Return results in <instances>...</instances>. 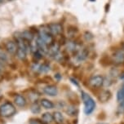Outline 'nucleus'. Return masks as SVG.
I'll return each instance as SVG.
<instances>
[{
	"instance_id": "f257e3e1",
	"label": "nucleus",
	"mask_w": 124,
	"mask_h": 124,
	"mask_svg": "<svg viewBox=\"0 0 124 124\" xmlns=\"http://www.w3.org/2000/svg\"><path fill=\"white\" fill-rule=\"evenodd\" d=\"M82 98H83L84 106H85L84 112L87 115H89L94 111L95 108H96V102L89 95L84 92H82Z\"/></svg>"
},
{
	"instance_id": "f03ea898",
	"label": "nucleus",
	"mask_w": 124,
	"mask_h": 124,
	"mask_svg": "<svg viewBox=\"0 0 124 124\" xmlns=\"http://www.w3.org/2000/svg\"><path fill=\"white\" fill-rule=\"evenodd\" d=\"M16 113V108L12 103L7 102L0 106V115L3 117H11Z\"/></svg>"
},
{
	"instance_id": "7ed1b4c3",
	"label": "nucleus",
	"mask_w": 124,
	"mask_h": 124,
	"mask_svg": "<svg viewBox=\"0 0 124 124\" xmlns=\"http://www.w3.org/2000/svg\"><path fill=\"white\" fill-rule=\"evenodd\" d=\"M38 38H39V39L43 42H44L47 46L52 44L53 37L48 29L43 28V29H42V30H40V31H39V37Z\"/></svg>"
},
{
	"instance_id": "20e7f679",
	"label": "nucleus",
	"mask_w": 124,
	"mask_h": 124,
	"mask_svg": "<svg viewBox=\"0 0 124 124\" xmlns=\"http://www.w3.org/2000/svg\"><path fill=\"white\" fill-rule=\"evenodd\" d=\"M48 30H49L52 35L56 36V35H60L62 34V32H63V26L60 23H52L48 25Z\"/></svg>"
},
{
	"instance_id": "39448f33",
	"label": "nucleus",
	"mask_w": 124,
	"mask_h": 124,
	"mask_svg": "<svg viewBox=\"0 0 124 124\" xmlns=\"http://www.w3.org/2000/svg\"><path fill=\"white\" fill-rule=\"evenodd\" d=\"M89 83L93 87H100L103 85L104 78L101 75H96V76L91 78Z\"/></svg>"
},
{
	"instance_id": "423d86ee",
	"label": "nucleus",
	"mask_w": 124,
	"mask_h": 124,
	"mask_svg": "<svg viewBox=\"0 0 124 124\" xmlns=\"http://www.w3.org/2000/svg\"><path fill=\"white\" fill-rule=\"evenodd\" d=\"M88 54H89V51H88L87 48H85V47L81 48V49H79L77 52L76 60L79 62L85 61V60L87 58Z\"/></svg>"
},
{
	"instance_id": "0eeeda50",
	"label": "nucleus",
	"mask_w": 124,
	"mask_h": 124,
	"mask_svg": "<svg viewBox=\"0 0 124 124\" xmlns=\"http://www.w3.org/2000/svg\"><path fill=\"white\" fill-rule=\"evenodd\" d=\"M113 60H114V62L116 64V65L123 64L124 62V53L120 50L116 51V52L114 53Z\"/></svg>"
},
{
	"instance_id": "6e6552de",
	"label": "nucleus",
	"mask_w": 124,
	"mask_h": 124,
	"mask_svg": "<svg viewBox=\"0 0 124 124\" xmlns=\"http://www.w3.org/2000/svg\"><path fill=\"white\" fill-rule=\"evenodd\" d=\"M6 50L9 54L15 55L17 52V44L13 41H8L5 45Z\"/></svg>"
},
{
	"instance_id": "1a4fd4ad",
	"label": "nucleus",
	"mask_w": 124,
	"mask_h": 124,
	"mask_svg": "<svg viewBox=\"0 0 124 124\" xmlns=\"http://www.w3.org/2000/svg\"><path fill=\"white\" fill-rule=\"evenodd\" d=\"M43 92L45 93L46 95H47V96H55L57 95L58 91H57V88L55 87V86L49 85V86H46V87L43 88Z\"/></svg>"
},
{
	"instance_id": "9d476101",
	"label": "nucleus",
	"mask_w": 124,
	"mask_h": 124,
	"mask_svg": "<svg viewBox=\"0 0 124 124\" xmlns=\"http://www.w3.org/2000/svg\"><path fill=\"white\" fill-rule=\"evenodd\" d=\"M60 52V46L58 43H52L48 47L47 54H49L51 56L55 57Z\"/></svg>"
},
{
	"instance_id": "9b49d317",
	"label": "nucleus",
	"mask_w": 124,
	"mask_h": 124,
	"mask_svg": "<svg viewBox=\"0 0 124 124\" xmlns=\"http://www.w3.org/2000/svg\"><path fill=\"white\" fill-rule=\"evenodd\" d=\"M21 36L24 40L27 41V42H32L34 39V34L31 32L30 30H25L21 34Z\"/></svg>"
},
{
	"instance_id": "f8f14e48",
	"label": "nucleus",
	"mask_w": 124,
	"mask_h": 124,
	"mask_svg": "<svg viewBox=\"0 0 124 124\" xmlns=\"http://www.w3.org/2000/svg\"><path fill=\"white\" fill-rule=\"evenodd\" d=\"M14 101H15L16 105L17 106H19V107H24V106H25L26 105V100L25 97L23 96H21V95H17V96L15 97Z\"/></svg>"
},
{
	"instance_id": "ddd939ff",
	"label": "nucleus",
	"mask_w": 124,
	"mask_h": 124,
	"mask_svg": "<svg viewBox=\"0 0 124 124\" xmlns=\"http://www.w3.org/2000/svg\"><path fill=\"white\" fill-rule=\"evenodd\" d=\"M53 119L58 124H62L64 123V116L61 112L56 111L53 114Z\"/></svg>"
},
{
	"instance_id": "4468645a",
	"label": "nucleus",
	"mask_w": 124,
	"mask_h": 124,
	"mask_svg": "<svg viewBox=\"0 0 124 124\" xmlns=\"http://www.w3.org/2000/svg\"><path fill=\"white\" fill-rule=\"evenodd\" d=\"M42 120L45 123H51L54 121L53 119V114H50V113H45L42 115Z\"/></svg>"
},
{
	"instance_id": "2eb2a0df",
	"label": "nucleus",
	"mask_w": 124,
	"mask_h": 124,
	"mask_svg": "<svg viewBox=\"0 0 124 124\" xmlns=\"http://www.w3.org/2000/svg\"><path fill=\"white\" fill-rule=\"evenodd\" d=\"M41 105L43 106V108H46V109H51V108H54V105L52 101H50L49 100H46V99H43L41 100Z\"/></svg>"
},
{
	"instance_id": "dca6fc26",
	"label": "nucleus",
	"mask_w": 124,
	"mask_h": 124,
	"mask_svg": "<svg viewBox=\"0 0 124 124\" xmlns=\"http://www.w3.org/2000/svg\"><path fill=\"white\" fill-rule=\"evenodd\" d=\"M110 96H111L110 92H108V91H105V92H103L101 94V96H100V99H101V101L105 102V101H107L110 98Z\"/></svg>"
},
{
	"instance_id": "f3484780",
	"label": "nucleus",
	"mask_w": 124,
	"mask_h": 124,
	"mask_svg": "<svg viewBox=\"0 0 124 124\" xmlns=\"http://www.w3.org/2000/svg\"><path fill=\"white\" fill-rule=\"evenodd\" d=\"M66 47L69 51L70 52H74L75 50L77 49V45L73 41H69L67 43H66Z\"/></svg>"
},
{
	"instance_id": "a211bd4d",
	"label": "nucleus",
	"mask_w": 124,
	"mask_h": 124,
	"mask_svg": "<svg viewBox=\"0 0 124 124\" xmlns=\"http://www.w3.org/2000/svg\"><path fill=\"white\" fill-rule=\"evenodd\" d=\"M0 60L4 61V62H6L8 60V54H7L3 49H1V48H0Z\"/></svg>"
},
{
	"instance_id": "6ab92c4d",
	"label": "nucleus",
	"mask_w": 124,
	"mask_h": 124,
	"mask_svg": "<svg viewBox=\"0 0 124 124\" xmlns=\"http://www.w3.org/2000/svg\"><path fill=\"white\" fill-rule=\"evenodd\" d=\"M117 99H118V101L119 103L124 102V94L122 92L121 89H119L118 93H117Z\"/></svg>"
},
{
	"instance_id": "aec40b11",
	"label": "nucleus",
	"mask_w": 124,
	"mask_h": 124,
	"mask_svg": "<svg viewBox=\"0 0 124 124\" xmlns=\"http://www.w3.org/2000/svg\"><path fill=\"white\" fill-rule=\"evenodd\" d=\"M40 110L41 108L38 104H34V105L31 106V111L34 113V114H39L40 112Z\"/></svg>"
},
{
	"instance_id": "412c9836",
	"label": "nucleus",
	"mask_w": 124,
	"mask_h": 124,
	"mask_svg": "<svg viewBox=\"0 0 124 124\" xmlns=\"http://www.w3.org/2000/svg\"><path fill=\"white\" fill-rule=\"evenodd\" d=\"M39 70H40L41 72H43V73H46V72H48L50 70V67L47 65H43L42 66L39 67Z\"/></svg>"
},
{
	"instance_id": "4be33fe9",
	"label": "nucleus",
	"mask_w": 124,
	"mask_h": 124,
	"mask_svg": "<svg viewBox=\"0 0 124 124\" xmlns=\"http://www.w3.org/2000/svg\"><path fill=\"white\" fill-rule=\"evenodd\" d=\"M118 112L119 114H123L124 113V102L119 103V105L118 108Z\"/></svg>"
},
{
	"instance_id": "5701e85b",
	"label": "nucleus",
	"mask_w": 124,
	"mask_h": 124,
	"mask_svg": "<svg viewBox=\"0 0 124 124\" xmlns=\"http://www.w3.org/2000/svg\"><path fill=\"white\" fill-rule=\"evenodd\" d=\"M74 111H75V108L74 107H69L68 108V110H67V113L69 114L70 115H74Z\"/></svg>"
},
{
	"instance_id": "b1692460",
	"label": "nucleus",
	"mask_w": 124,
	"mask_h": 124,
	"mask_svg": "<svg viewBox=\"0 0 124 124\" xmlns=\"http://www.w3.org/2000/svg\"><path fill=\"white\" fill-rule=\"evenodd\" d=\"M43 123H42L41 122H39V120H31L30 122V124H43Z\"/></svg>"
},
{
	"instance_id": "393cba45",
	"label": "nucleus",
	"mask_w": 124,
	"mask_h": 124,
	"mask_svg": "<svg viewBox=\"0 0 124 124\" xmlns=\"http://www.w3.org/2000/svg\"><path fill=\"white\" fill-rule=\"evenodd\" d=\"M4 69V61L0 60V71H2Z\"/></svg>"
},
{
	"instance_id": "a878e982",
	"label": "nucleus",
	"mask_w": 124,
	"mask_h": 124,
	"mask_svg": "<svg viewBox=\"0 0 124 124\" xmlns=\"http://www.w3.org/2000/svg\"><path fill=\"white\" fill-rule=\"evenodd\" d=\"M71 81L73 82V83H74V84H75V85H76V86H78V83H77V81H76V80H74V79L71 78Z\"/></svg>"
},
{
	"instance_id": "bb28decb",
	"label": "nucleus",
	"mask_w": 124,
	"mask_h": 124,
	"mask_svg": "<svg viewBox=\"0 0 124 124\" xmlns=\"http://www.w3.org/2000/svg\"><path fill=\"white\" fill-rule=\"evenodd\" d=\"M121 90H122V92H123V93L124 94V83L123 84V86H122V88H121Z\"/></svg>"
},
{
	"instance_id": "cd10ccee",
	"label": "nucleus",
	"mask_w": 124,
	"mask_h": 124,
	"mask_svg": "<svg viewBox=\"0 0 124 124\" xmlns=\"http://www.w3.org/2000/svg\"><path fill=\"white\" fill-rule=\"evenodd\" d=\"M123 51H124V43L123 44Z\"/></svg>"
}]
</instances>
